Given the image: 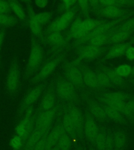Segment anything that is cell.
<instances>
[{"label":"cell","instance_id":"cell-5","mask_svg":"<svg viewBox=\"0 0 134 150\" xmlns=\"http://www.w3.org/2000/svg\"><path fill=\"white\" fill-rule=\"evenodd\" d=\"M42 86H39L35 87L28 92L21 104L20 108H19V115H21L25 112H26V110L31 108L33 104L37 101L42 93Z\"/></svg>","mask_w":134,"mask_h":150},{"label":"cell","instance_id":"cell-33","mask_svg":"<svg viewBox=\"0 0 134 150\" xmlns=\"http://www.w3.org/2000/svg\"><path fill=\"white\" fill-rule=\"evenodd\" d=\"M15 19L14 17L7 14H0V25L9 27L14 25Z\"/></svg>","mask_w":134,"mask_h":150},{"label":"cell","instance_id":"cell-30","mask_svg":"<svg viewBox=\"0 0 134 150\" xmlns=\"http://www.w3.org/2000/svg\"><path fill=\"white\" fill-rule=\"evenodd\" d=\"M107 40V37L105 35H98L90 38V44L95 47H99L104 45Z\"/></svg>","mask_w":134,"mask_h":150},{"label":"cell","instance_id":"cell-3","mask_svg":"<svg viewBox=\"0 0 134 150\" xmlns=\"http://www.w3.org/2000/svg\"><path fill=\"white\" fill-rule=\"evenodd\" d=\"M34 116L31 107L26 110L25 116L17 125L15 129L16 135L21 138L24 142H26L29 134L34 130Z\"/></svg>","mask_w":134,"mask_h":150},{"label":"cell","instance_id":"cell-1","mask_svg":"<svg viewBox=\"0 0 134 150\" xmlns=\"http://www.w3.org/2000/svg\"><path fill=\"white\" fill-rule=\"evenodd\" d=\"M43 59V51L40 45L33 41L26 66L25 76L28 78L35 73L40 66Z\"/></svg>","mask_w":134,"mask_h":150},{"label":"cell","instance_id":"cell-23","mask_svg":"<svg viewBox=\"0 0 134 150\" xmlns=\"http://www.w3.org/2000/svg\"><path fill=\"white\" fill-rule=\"evenodd\" d=\"M105 133L106 129L99 128V133L93 144L97 150H106Z\"/></svg>","mask_w":134,"mask_h":150},{"label":"cell","instance_id":"cell-10","mask_svg":"<svg viewBox=\"0 0 134 150\" xmlns=\"http://www.w3.org/2000/svg\"><path fill=\"white\" fill-rule=\"evenodd\" d=\"M75 127L77 137L81 138L83 128V122L81 112L77 108L72 107L67 111Z\"/></svg>","mask_w":134,"mask_h":150},{"label":"cell","instance_id":"cell-12","mask_svg":"<svg viewBox=\"0 0 134 150\" xmlns=\"http://www.w3.org/2000/svg\"><path fill=\"white\" fill-rule=\"evenodd\" d=\"M48 132L42 129L34 128L33 131L29 134L28 138L26 141L25 146L24 150H28L33 149L36 144L43 138L47 137Z\"/></svg>","mask_w":134,"mask_h":150},{"label":"cell","instance_id":"cell-39","mask_svg":"<svg viewBox=\"0 0 134 150\" xmlns=\"http://www.w3.org/2000/svg\"><path fill=\"white\" fill-rule=\"evenodd\" d=\"M9 2L0 1V14H6L9 11Z\"/></svg>","mask_w":134,"mask_h":150},{"label":"cell","instance_id":"cell-31","mask_svg":"<svg viewBox=\"0 0 134 150\" xmlns=\"http://www.w3.org/2000/svg\"><path fill=\"white\" fill-rule=\"evenodd\" d=\"M132 67L126 64L119 66L115 70L117 74L122 78L128 76L132 74Z\"/></svg>","mask_w":134,"mask_h":150},{"label":"cell","instance_id":"cell-36","mask_svg":"<svg viewBox=\"0 0 134 150\" xmlns=\"http://www.w3.org/2000/svg\"><path fill=\"white\" fill-rule=\"evenodd\" d=\"M125 116L130 119L134 118V98L126 103V112Z\"/></svg>","mask_w":134,"mask_h":150},{"label":"cell","instance_id":"cell-8","mask_svg":"<svg viewBox=\"0 0 134 150\" xmlns=\"http://www.w3.org/2000/svg\"><path fill=\"white\" fill-rule=\"evenodd\" d=\"M65 132L62 122L57 124L46 138V150L57 145L62 134Z\"/></svg>","mask_w":134,"mask_h":150},{"label":"cell","instance_id":"cell-43","mask_svg":"<svg viewBox=\"0 0 134 150\" xmlns=\"http://www.w3.org/2000/svg\"><path fill=\"white\" fill-rule=\"evenodd\" d=\"M100 2L103 5H104L105 6H112V5H115L116 1H112V0H107V1H102Z\"/></svg>","mask_w":134,"mask_h":150},{"label":"cell","instance_id":"cell-29","mask_svg":"<svg viewBox=\"0 0 134 150\" xmlns=\"http://www.w3.org/2000/svg\"><path fill=\"white\" fill-rule=\"evenodd\" d=\"M48 40L51 45L59 46L64 42V37L60 33L52 32L48 36Z\"/></svg>","mask_w":134,"mask_h":150},{"label":"cell","instance_id":"cell-24","mask_svg":"<svg viewBox=\"0 0 134 150\" xmlns=\"http://www.w3.org/2000/svg\"><path fill=\"white\" fill-rule=\"evenodd\" d=\"M130 34L129 33L123 30L121 28L115 31H114L111 33L109 37L111 41L114 43H119L123 42L126 39Z\"/></svg>","mask_w":134,"mask_h":150},{"label":"cell","instance_id":"cell-38","mask_svg":"<svg viewBox=\"0 0 134 150\" xmlns=\"http://www.w3.org/2000/svg\"><path fill=\"white\" fill-rule=\"evenodd\" d=\"M46 137L42 139L34 147L33 150H46Z\"/></svg>","mask_w":134,"mask_h":150},{"label":"cell","instance_id":"cell-20","mask_svg":"<svg viewBox=\"0 0 134 150\" xmlns=\"http://www.w3.org/2000/svg\"><path fill=\"white\" fill-rule=\"evenodd\" d=\"M90 111L92 115L100 122H105L109 120L103 108L97 104L93 103L90 105Z\"/></svg>","mask_w":134,"mask_h":150},{"label":"cell","instance_id":"cell-42","mask_svg":"<svg viewBox=\"0 0 134 150\" xmlns=\"http://www.w3.org/2000/svg\"><path fill=\"white\" fill-rule=\"evenodd\" d=\"M35 3L37 7L43 8L48 5V1L46 0H37L35 1Z\"/></svg>","mask_w":134,"mask_h":150},{"label":"cell","instance_id":"cell-21","mask_svg":"<svg viewBox=\"0 0 134 150\" xmlns=\"http://www.w3.org/2000/svg\"><path fill=\"white\" fill-rule=\"evenodd\" d=\"M83 80L85 84L89 87H99L98 75L92 71H85L83 74Z\"/></svg>","mask_w":134,"mask_h":150},{"label":"cell","instance_id":"cell-18","mask_svg":"<svg viewBox=\"0 0 134 150\" xmlns=\"http://www.w3.org/2000/svg\"><path fill=\"white\" fill-rule=\"evenodd\" d=\"M62 124L65 132L68 134L71 138H76L78 137L75 126L71 121L67 112H66L64 115Z\"/></svg>","mask_w":134,"mask_h":150},{"label":"cell","instance_id":"cell-2","mask_svg":"<svg viewBox=\"0 0 134 150\" xmlns=\"http://www.w3.org/2000/svg\"><path fill=\"white\" fill-rule=\"evenodd\" d=\"M21 82V72L17 59L12 61L7 73L6 88L9 93L14 94L18 91Z\"/></svg>","mask_w":134,"mask_h":150},{"label":"cell","instance_id":"cell-47","mask_svg":"<svg viewBox=\"0 0 134 150\" xmlns=\"http://www.w3.org/2000/svg\"><path fill=\"white\" fill-rule=\"evenodd\" d=\"M75 150H85V149L82 148V147H78V148H77Z\"/></svg>","mask_w":134,"mask_h":150},{"label":"cell","instance_id":"cell-50","mask_svg":"<svg viewBox=\"0 0 134 150\" xmlns=\"http://www.w3.org/2000/svg\"><path fill=\"white\" fill-rule=\"evenodd\" d=\"M33 150V149H32V150Z\"/></svg>","mask_w":134,"mask_h":150},{"label":"cell","instance_id":"cell-28","mask_svg":"<svg viewBox=\"0 0 134 150\" xmlns=\"http://www.w3.org/2000/svg\"><path fill=\"white\" fill-rule=\"evenodd\" d=\"M10 7L13 11L14 13L16 15L19 19L23 21L25 18V14L23 8H22L20 4L16 1H9V2Z\"/></svg>","mask_w":134,"mask_h":150},{"label":"cell","instance_id":"cell-27","mask_svg":"<svg viewBox=\"0 0 134 150\" xmlns=\"http://www.w3.org/2000/svg\"><path fill=\"white\" fill-rule=\"evenodd\" d=\"M102 12L104 16L108 18H115L120 15L121 11L117 6L112 5L105 6Z\"/></svg>","mask_w":134,"mask_h":150},{"label":"cell","instance_id":"cell-13","mask_svg":"<svg viewBox=\"0 0 134 150\" xmlns=\"http://www.w3.org/2000/svg\"><path fill=\"white\" fill-rule=\"evenodd\" d=\"M57 62L56 61H52L48 62L42 67L40 71L31 80V83H36L39 82L40 80L44 79L48 76L54 70L56 67Z\"/></svg>","mask_w":134,"mask_h":150},{"label":"cell","instance_id":"cell-46","mask_svg":"<svg viewBox=\"0 0 134 150\" xmlns=\"http://www.w3.org/2000/svg\"><path fill=\"white\" fill-rule=\"evenodd\" d=\"M58 150V148L57 147V146L56 145L54 147H53V148H52V149H50V150Z\"/></svg>","mask_w":134,"mask_h":150},{"label":"cell","instance_id":"cell-7","mask_svg":"<svg viewBox=\"0 0 134 150\" xmlns=\"http://www.w3.org/2000/svg\"><path fill=\"white\" fill-rule=\"evenodd\" d=\"M99 127L93 117L87 115L84 124L85 136L90 143L94 144L99 132Z\"/></svg>","mask_w":134,"mask_h":150},{"label":"cell","instance_id":"cell-9","mask_svg":"<svg viewBox=\"0 0 134 150\" xmlns=\"http://www.w3.org/2000/svg\"><path fill=\"white\" fill-rule=\"evenodd\" d=\"M74 10H70L63 14L59 18L53 22L50 27V30L52 32H58L63 30L67 27L69 23L75 16Z\"/></svg>","mask_w":134,"mask_h":150},{"label":"cell","instance_id":"cell-26","mask_svg":"<svg viewBox=\"0 0 134 150\" xmlns=\"http://www.w3.org/2000/svg\"><path fill=\"white\" fill-rule=\"evenodd\" d=\"M72 138L68 134L64 132L61 136L57 144L59 150H70L71 147Z\"/></svg>","mask_w":134,"mask_h":150},{"label":"cell","instance_id":"cell-25","mask_svg":"<svg viewBox=\"0 0 134 150\" xmlns=\"http://www.w3.org/2000/svg\"><path fill=\"white\" fill-rule=\"evenodd\" d=\"M128 46L126 44H120L113 47L108 52L107 56L109 58H115L125 54Z\"/></svg>","mask_w":134,"mask_h":150},{"label":"cell","instance_id":"cell-41","mask_svg":"<svg viewBox=\"0 0 134 150\" xmlns=\"http://www.w3.org/2000/svg\"><path fill=\"white\" fill-rule=\"evenodd\" d=\"M76 2L75 1L72 0H67V1H64L62 3L61 7L64 9H68L70 8Z\"/></svg>","mask_w":134,"mask_h":150},{"label":"cell","instance_id":"cell-6","mask_svg":"<svg viewBox=\"0 0 134 150\" xmlns=\"http://www.w3.org/2000/svg\"><path fill=\"white\" fill-rule=\"evenodd\" d=\"M56 112V111L54 108L41 112L36 121L35 128L48 132L54 120Z\"/></svg>","mask_w":134,"mask_h":150},{"label":"cell","instance_id":"cell-37","mask_svg":"<svg viewBox=\"0 0 134 150\" xmlns=\"http://www.w3.org/2000/svg\"><path fill=\"white\" fill-rule=\"evenodd\" d=\"M120 28L130 34L134 30V18L130 19L125 22Z\"/></svg>","mask_w":134,"mask_h":150},{"label":"cell","instance_id":"cell-14","mask_svg":"<svg viewBox=\"0 0 134 150\" xmlns=\"http://www.w3.org/2000/svg\"><path fill=\"white\" fill-rule=\"evenodd\" d=\"M114 150H124L127 144L128 137L125 131L118 129L113 132Z\"/></svg>","mask_w":134,"mask_h":150},{"label":"cell","instance_id":"cell-45","mask_svg":"<svg viewBox=\"0 0 134 150\" xmlns=\"http://www.w3.org/2000/svg\"><path fill=\"white\" fill-rule=\"evenodd\" d=\"M4 37V33L3 31H0V50H1L2 45Z\"/></svg>","mask_w":134,"mask_h":150},{"label":"cell","instance_id":"cell-34","mask_svg":"<svg viewBox=\"0 0 134 150\" xmlns=\"http://www.w3.org/2000/svg\"><path fill=\"white\" fill-rule=\"evenodd\" d=\"M24 142L21 138L17 135L13 136L10 141V145L14 150H19L21 148Z\"/></svg>","mask_w":134,"mask_h":150},{"label":"cell","instance_id":"cell-49","mask_svg":"<svg viewBox=\"0 0 134 150\" xmlns=\"http://www.w3.org/2000/svg\"><path fill=\"white\" fill-rule=\"evenodd\" d=\"M90 150H97L95 148H91Z\"/></svg>","mask_w":134,"mask_h":150},{"label":"cell","instance_id":"cell-48","mask_svg":"<svg viewBox=\"0 0 134 150\" xmlns=\"http://www.w3.org/2000/svg\"><path fill=\"white\" fill-rule=\"evenodd\" d=\"M132 74H133V75H134V66H133V68H132Z\"/></svg>","mask_w":134,"mask_h":150},{"label":"cell","instance_id":"cell-44","mask_svg":"<svg viewBox=\"0 0 134 150\" xmlns=\"http://www.w3.org/2000/svg\"><path fill=\"white\" fill-rule=\"evenodd\" d=\"M78 3L81 8L85 9L87 7V5L89 4V2L87 1H80L78 2Z\"/></svg>","mask_w":134,"mask_h":150},{"label":"cell","instance_id":"cell-22","mask_svg":"<svg viewBox=\"0 0 134 150\" xmlns=\"http://www.w3.org/2000/svg\"><path fill=\"white\" fill-rule=\"evenodd\" d=\"M50 17L51 14L49 12H42L34 15L31 17L29 21V23L42 26V25L49 21Z\"/></svg>","mask_w":134,"mask_h":150},{"label":"cell","instance_id":"cell-11","mask_svg":"<svg viewBox=\"0 0 134 150\" xmlns=\"http://www.w3.org/2000/svg\"><path fill=\"white\" fill-rule=\"evenodd\" d=\"M57 91L61 98L65 100L73 98L75 94L73 84L66 81L59 82L57 87Z\"/></svg>","mask_w":134,"mask_h":150},{"label":"cell","instance_id":"cell-17","mask_svg":"<svg viewBox=\"0 0 134 150\" xmlns=\"http://www.w3.org/2000/svg\"><path fill=\"white\" fill-rule=\"evenodd\" d=\"M66 76L69 81L73 85H79L83 81L82 73L78 69L74 67L69 68L67 70Z\"/></svg>","mask_w":134,"mask_h":150},{"label":"cell","instance_id":"cell-4","mask_svg":"<svg viewBox=\"0 0 134 150\" xmlns=\"http://www.w3.org/2000/svg\"><path fill=\"white\" fill-rule=\"evenodd\" d=\"M127 96L122 92H113L105 94L102 101L106 105L114 108L122 114L126 108Z\"/></svg>","mask_w":134,"mask_h":150},{"label":"cell","instance_id":"cell-32","mask_svg":"<svg viewBox=\"0 0 134 150\" xmlns=\"http://www.w3.org/2000/svg\"><path fill=\"white\" fill-rule=\"evenodd\" d=\"M105 74L108 77V79L111 83L119 84H120L122 81V78L117 74L115 70H113L112 69L107 70Z\"/></svg>","mask_w":134,"mask_h":150},{"label":"cell","instance_id":"cell-16","mask_svg":"<svg viewBox=\"0 0 134 150\" xmlns=\"http://www.w3.org/2000/svg\"><path fill=\"white\" fill-rule=\"evenodd\" d=\"M100 52L101 50L99 47L90 45L81 47L79 50V53L83 59H93L98 56L100 53Z\"/></svg>","mask_w":134,"mask_h":150},{"label":"cell","instance_id":"cell-15","mask_svg":"<svg viewBox=\"0 0 134 150\" xmlns=\"http://www.w3.org/2000/svg\"><path fill=\"white\" fill-rule=\"evenodd\" d=\"M103 108L108 120H112L113 122L120 124L125 123V120L123 117L124 116L120 112L114 108L106 105L104 106Z\"/></svg>","mask_w":134,"mask_h":150},{"label":"cell","instance_id":"cell-19","mask_svg":"<svg viewBox=\"0 0 134 150\" xmlns=\"http://www.w3.org/2000/svg\"><path fill=\"white\" fill-rule=\"evenodd\" d=\"M55 103V97L52 92H48L43 97L40 103L42 112L50 110L54 108Z\"/></svg>","mask_w":134,"mask_h":150},{"label":"cell","instance_id":"cell-40","mask_svg":"<svg viewBox=\"0 0 134 150\" xmlns=\"http://www.w3.org/2000/svg\"><path fill=\"white\" fill-rule=\"evenodd\" d=\"M125 54L128 59L130 61L134 60V47H128L127 50H126Z\"/></svg>","mask_w":134,"mask_h":150},{"label":"cell","instance_id":"cell-35","mask_svg":"<svg viewBox=\"0 0 134 150\" xmlns=\"http://www.w3.org/2000/svg\"><path fill=\"white\" fill-rule=\"evenodd\" d=\"M105 138H106V150H114V143L113 132L110 130H106Z\"/></svg>","mask_w":134,"mask_h":150}]
</instances>
